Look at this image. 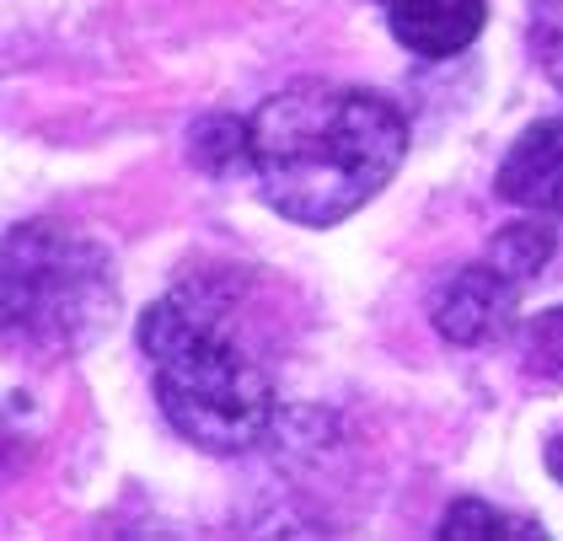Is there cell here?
<instances>
[{"mask_svg":"<svg viewBox=\"0 0 563 541\" xmlns=\"http://www.w3.org/2000/svg\"><path fill=\"white\" fill-rule=\"evenodd\" d=\"M408 156L402 108L339 81H296L247 119V167L268 209L296 225H339L387 188Z\"/></svg>","mask_w":563,"mask_h":541,"instance_id":"obj_1","label":"cell"},{"mask_svg":"<svg viewBox=\"0 0 563 541\" xmlns=\"http://www.w3.org/2000/svg\"><path fill=\"white\" fill-rule=\"evenodd\" d=\"M140 354L151 365L162 413L188 445L210 456H242L274 429V371L247 343L220 285L188 279L162 295L140 317Z\"/></svg>","mask_w":563,"mask_h":541,"instance_id":"obj_2","label":"cell"},{"mask_svg":"<svg viewBox=\"0 0 563 541\" xmlns=\"http://www.w3.org/2000/svg\"><path fill=\"white\" fill-rule=\"evenodd\" d=\"M119 279L108 252L91 236L22 220L5 236V322L11 333L44 354H76L113 328Z\"/></svg>","mask_w":563,"mask_h":541,"instance_id":"obj_3","label":"cell"},{"mask_svg":"<svg viewBox=\"0 0 563 541\" xmlns=\"http://www.w3.org/2000/svg\"><path fill=\"white\" fill-rule=\"evenodd\" d=\"M553 257V231L548 225H505L494 247L462 263L440 290H434V328L451 343H494L516 328L520 295Z\"/></svg>","mask_w":563,"mask_h":541,"instance_id":"obj_4","label":"cell"},{"mask_svg":"<svg viewBox=\"0 0 563 541\" xmlns=\"http://www.w3.org/2000/svg\"><path fill=\"white\" fill-rule=\"evenodd\" d=\"M499 199L563 220V119H542L520 134L499 167Z\"/></svg>","mask_w":563,"mask_h":541,"instance_id":"obj_5","label":"cell"},{"mask_svg":"<svg viewBox=\"0 0 563 541\" xmlns=\"http://www.w3.org/2000/svg\"><path fill=\"white\" fill-rule=\"evenodd\" d=\"M391 38L419 59H451L483 33L488 5L483 0H376Z\"/></svg>","mask_w":563,"mask_h":541,"instance_id":"obj_6","label":"cell"},{"mask_svg":"<svg viewBox=\"0 0 563 541\" xmlns=\"http://www.w3.org/2000/svg\"><path fill=\"white\" fill-rule=\"evenodd\" d=\"M440 537L445 541H516V537H548L537 520H520V515H505V509H494V504L483 499H456L445 509V520H440Z\"/></svg>","mask_w":563,"mask_h":541,"instance_id":"obj_7","label":"cell"},{"mask_svg":"<svg viewBox=\"0 0 563 541\" xmlns=\"http://www.w3.org/2000/svg\"><path fill=\"white\" fill-rule=\"evenodd\" d=\"M520 365L537 380H563V306L531 317L520 328Z\"/></svg>","mask_w":563,"mask_h":541,"instance_id":"obj_8","label":"cell"},{"mask_svg":"<svg viewBox=\"0 0 563 541\" xmlns=\"http://www.w3.org/2000/svg\"><path fill=\"white\" fill-rule=\"evenodd\" d=\"M531 59L548 81L563 91V0H531V22H526Z\"/></svg>","mask_w":563,"mask_h":541,"instance_id":"obj_9","label":"cell"},{"mask_svg":"<svg viewBox=\"0 0 563 541\" xmlns=\"http://www.w3.org/2000/svg\"><path fill=\"white\" fill-rule=\"evenodd\" d=\"M548 472L563 483V440H553V445H548Z\"/></svg>","mask_w":563,"mask_h":541,"instance_id":"obj_10","label":"cell"}]
</instances>
